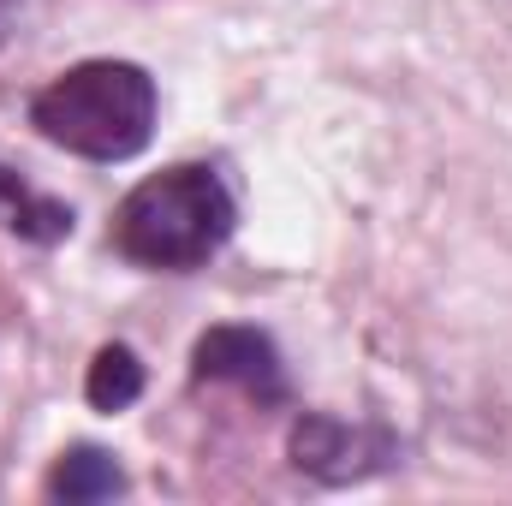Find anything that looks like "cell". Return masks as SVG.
<instances>
[{
	"mask_svg": "<svg viewBox=\"0 0 512 506\" xmlns=\"http://www.w3.org/2000/svg\"><path fill=\"white\" fill-rule=\"evenodd\" d=\"M233 221H239V209H233V191L221 185V173L185 161V167H167V173L143 179L120 203L114 245L143 268H173L179 274V268H197V262H209L221 251L233 239Z\"/></svg>",
	"mask_w": 512,
	"mask_h": 506,
	"instance_id": "obj_1",
	"label": "cell"
},
{
	"mask_svg": "<svg viewBox=\"0 0 512 506\" xmlns=\"http://www.w3.org/2000/svg\"><path fill=\"white\" fill-rule=\"evenodd\" d=\"M30 120L48 143L72 155L126 161L155 131V84L131 60H84L36 96Z\"/></svg>",
	"mask_w": 512,
	"mask_h": 506,
	"instance_id": "obj_2",
	"label": "cell"
},
{
	"mask_svg": "<svg viewBox=\"0 0 512 506\" xmlns=\"http://www.w3.org/2000/svg\"><path fill=\"white\" fill-rule=\"evenodd\" d=\"M191 370H197V381H233V387H245L262 405H280L286 399L280 352L256 328H209L197 340V352H191Z\"/></svg>",
	"mask_w": 512,
	"mask_h": 506,
	"instance_id": "obj_3",
	"label": "cell"
},
{
	"mask_svg": "<svg viewBox=\"0 0 512 506\" xmlns=\"http://www.w3.org/2000/svg\"><path fill=\"white\" fill-rule=\"evenodd\" d=\"M0 227H6V233H18V239L54 245V239H66V233H72V209H66V203H54V197H42V191H30L12 167H0Z\"/></svg>",
	"mask_w": 512,
	"mask_h": 506,
	"instance_id": "obj_4",
	"label": "cell"
},
{
	"mask_svg": "<svg viewBox=\"0 0 512 506\" xmlns=\"http://www.w3.org/2000/svg\"><path fill=\"white\" fill-rule=\"evenodd\" d=\"M126 489V477H120V465H114V453H102V447H72V453H60V465L48 471V495L54 501H108V495H120Z\"/></svg>",
	"mask_w": 512,
	"mask_h": 506,
	"instance_id": "obj_5",
	"label": "cell"
},
{
	"mask_svg": "<svg viewBox=\"0 0 512 506\" xmlns=\"http://www.w3.org/2000/svg\"><path fill=\"white\" fill-rule=\"evenodd\" d=\"M84 393H90L96 411H126L131 399L143 393V364H137V352H131V346H102L96 364H90Z\"/></svg>",
	"mask_w": 512,
	"mask_h": 506,
	"instance_id": "obj_6",
	"label": "cell"
}]
</instances>
